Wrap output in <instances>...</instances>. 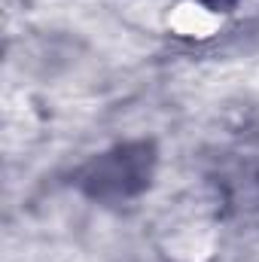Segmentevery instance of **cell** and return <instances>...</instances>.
Listing matches in <instances>:
<instances>
[{
  "mask_svg": "<svg viewBox=\"0 0 259 262\" xmlns=\"http://www.w3.org/2000/svg\"><path fill=\"white\" fill-rule=\"evenodd\" d=\"M149 165H153V156L146 143L125 146L92 165L89 186L95 195H128L143 186V180L149 177Z\"/></svg>",
  "mask_w": 259,
  "mask_h": 262,
  "instance_id": "6da1fadb",
  "label": "cell"
}]
</instances>
